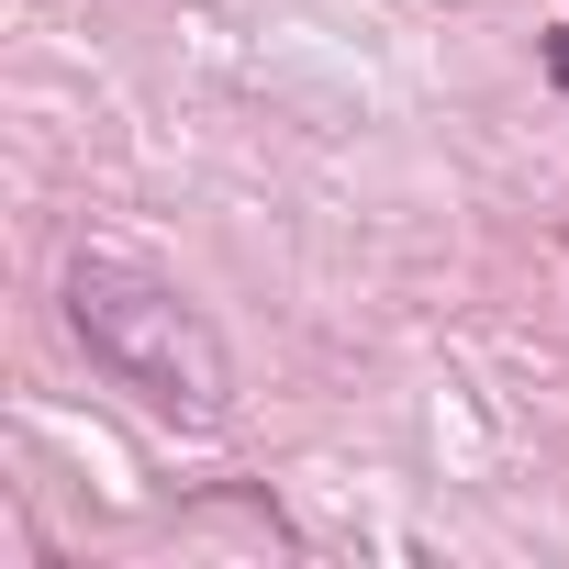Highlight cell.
Masks as SVG:
<instances>
[{"label":"cell","instance_id":"cell-1","mask_svg":"<svg viewBox=\"0 0 569 569\" xmlns=\"http://www.w3.org/2000/svg\"><path fill=\"white\" fill-rule=\"evenodd\" d=\"M68 336L90 347V369L112 391H134L157 425H223L234 413V358L212 336V313L190 291L146 268H112V257H79L68 268Z\"/></svg>","mask_w":569,"mask_h":569},{"label":"cell","instance_id":"cell-2","mask_svg":"<svg viewBox=\"0 0 569 569\" xmlns=\"http://www.w3.org/2000/svg\"><path fill=\"white\" fill-rule=\"evenodd\" d=\"M547 79H558V90H569V23H558V34H547Z\"/></svg>","mask_w":569,"mask_h":569}]
</instances>
